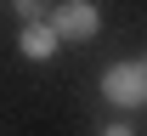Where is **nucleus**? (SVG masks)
<instances>
[{"label": "nucleus", "mask_w": 147, "mask_h": 136, "mask_svg": "<svg viewBox=\"0 0 147 136\" xmlns=\"http://www.w3.org/2000/svg\"><path fill=\"white\" fill-rule=\"evenodd\" d=\"M102 136H136V131H130V125H108Z\"/></svg>", "instance_id": "39448f33"}, {"label": "nucleus", "mask_w": 147, "mask_h": 136, "mask_svg": "<svg viewBox=\"0 0 147 136\" xmlns=\"http://www.w3.org/2000/svg\"><path fill=\"white\" fill-rule=\"evenodd\" d=\"M11 12L23 23H45V0H11Z\"/></svg>", "instance_id": "20e7f679"}, {"label": "nucleus", "mask_w": 147, "mask_h": 136, "mask_svg": "<svg viewBox=\"0 0 147 136\" xmlns=\"http://www.w3.org/2000/svg\"><path fill=\"white\" fill-rule=\"evenodd\" d=\"M45 23L57 28V40H96L102 12H96V0H62V6H57Z\"/></svg>", "instance_id": "f03ea898"}, {"label": "nucleus", "mask_w": 147, "mask_h": 136, "mask_svg": "<svg viewBox=\"0 0 147 136\" xmlns=\"http://www.w3.org/2000/svg\"><path fill=\"white\" fill-rule=\"evenodd\" d=\"M102 97L113 108H147V62H113L108 74H102Z\"/></svg>", "instance_id": "f257e3e1"}, {"label": "nucleus", "mask_w": 147, "mask_h": 136, "mask_svg": "<svg viewBox=\"0 0 147 136\" xmlns=\"http://www.w3.org/2000/svg\"><path fill=\"white\" fill-rule=\"evenodd\" d=\"M17 45H23V57H28V62H45L57 45H62V40H57V28H51V23H23Z\"/></svg>", "instance_id": "7ed1b4c3"}]
</instances>
